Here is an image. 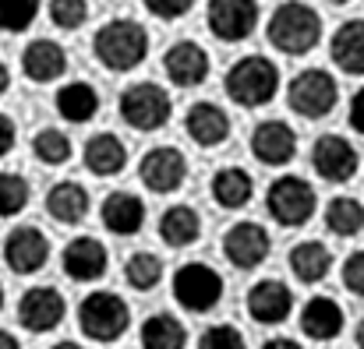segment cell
Returning a JSON list of instances; mask_svg holds the SVG:
<instances>
[{
    "label": "cell",
    "mask_w": 364,
    "mask_h": 349,
    "mask_svg": "<svg viewBox=\"0 0 364 349\" xmlns=\"http://www.w3.org/2000/svg\"><path fill=\"white\" fill-rule=\"evenodd\" d=\"M265 35H269V43H272L279 53H287V57H304V53H311V50L318 46V39H322V18H318L315 7H308V4H301V0H283V4L272 11V18H269Z\"/></svg>",
    "instance_id": "cell-1"
},
{
    "label": "cell",
    "mask_w": 364,
    "mask_h": 349,
    "mask_svg": "<svg viewBox=\"0 0 364 349\" xmlns=\"http://www.w3.org/2000/svg\"><path fill=\"white\" fill-rule=\"evenodd\" d=\"M92 53L107 71H131L149 57V32L134 18H110L92 35Z\"/></svg>",
    "instance_id": "cell-2"
},
{
    "label": "cell",
    "mask_w": 364,
    "mask_h": 349,
    "mask_svg": "<svg viewBox=\"0 0 364 349\" xmlns=\"http://www.w3.org/2000/svg\"><path fill=\"white\" fill-rule=\"evenodd\" d=\"M227 96L244 106V110H255V106H265L276 92H279V67L262 57V53H251L241 57L230 71H227V82H223Z\"/></svg>",
    "instance_id": "cell-3"
},
{
    "label": "cell",
    "mask_w": 364,
    "mask_h": 349,
    "mask_svg": "<svg viewBox=\"0 0 364 349\" xmlns=\"http://www.w3.org/2000/svg\"><path fill=\"white\" fill-rule=\"evenodd\" d=\"M173 116V99L156 82H134L121 92V120L134 131H159Z\"/></svg>",
    "instance_id": "cell-4"
},
{
    "label": "cell",
    "mask_w": 364,
    "mask_h": 349,
    "mask_svg": "<svg viewBox=\"0 0 364 349\" xmlns=\"http://www.w3.org/2000/svg\"><path fill=\"white\" fill-rule=\"evenodd\" d=\"M315 205H318L315 187H311L304 177L287 173V177H279V180H272V184H269L265 209H269V216H272L279 226H287V230L304 226V223L311 219Z\"/></svg>",
    "instance_id": "cell-5"
},
{
    "label": "cell",
    "mask_w": 364,
    "mask_h": 349,
    "mask_svg": "<svg viewBox=\"0 0 364 349\" xmlns=\"http://www.w3.org/2000/svg\"><path fill=\"white\" fill-rule=\"evenodd\" d=\"M78 325L92 343H117L131 325V311L117 293H89L78 307Z\"/></svg>",
    "instance_id": "cell-6"
},
{
    "label": "cell",
    "mask_w": 364,
    "mask_h": 349,
    "mask_svg": "<svg viewBox=\"0 0 364 349\" xmlns=\"http://www.w3.org/2000/svg\"><path fill=\"white\" fill-rule=\"evenodd\" d=\"M336 96H340L336 78H333L329 71H322V67H308V71H301V74L287 85V103H290V110L297 116H304V120H322L326 113H333Z\"/></svg>",
    "instance_id": "cell-7"
},
{
    "label": "cell",
    "mask_w": 364,
    "mask_h": 349,
    "mask_svg": "<svg viewBox=\"0 0 364 349\" xmlns=\"http://www.w3.org/2000/svg\"><path fill=\"white\" fill-rule=\"evenodd\" d=\"M173 297H177V304L184 311L209 314L223 300V279L205 261H191V265L177 268V275H173Z\"/></svg>",
    "instance_id": "cell-8"
},
{
    "label": "cell",
    "mask_w": 364,
    "mask_h": 349,
    "mask_svg": "<svg viewBox=\"0 0 364 349\" xmlns=\"http://www.w3.org/2000/svg\"><path fill=\"white\" fill-rule=\"evenodd\" d=\"M138 177L141 184L152 191V194H173L184 177H188V159L181 148L173 145H159V148H149L141 155V166H138Z\"/></svg>",
    "instance_id": "cell-9"
},
{
    "label": "cell",
    "mask_w": 364,
    "mask_h": 349,
    "mask_svg": "<svg viewBox=\"0 0 364 349\" xmlns=\"http://www.w3.org/2000/svg\"><path fill=\"white\" fill-rule=\"evenodd\" d=\"M205 25L223 43H241L258 25V0H209Z\"/></svg>",
    "instance_id": "cell-10"
},
{
    "label": "cell",
    "mask_w": 364,
    "mask_h": 349,
    "mask_svg": "<svg viewBox=\"0 0 364 349\" xmlns=\"http://www.w3.org/2000/svg\"><path fill=\"white\" fill-rule=\"evenodd\" d=\"M4 261L14 275H36L50 261V240L36 226H18L4 240Z\"/></svg>",
    "instance_id": "cell-11"
},
{
    "label": "cell",
    "mask_w": 364,
    "mask_h": 349,
    "mask_svg": "<svg viewBox=\"0 0 364 349\" xmlns=\"http://www.w3.org/2000/svg\"><path fill=\"white\" fill-rule=\"evenodd\" d=\"M311 166L329 184H347L358 173V148L343 134H322L311 148Z\"/></svg>",
    "instance_id": "cell-12"
},
{
    "label": "cell",
    "mask_w": 364,
    "mask_h": 349,
    "mask_svg": "<svg viewBox=\"0 0 364 349\" xmlns=\"http://www.w3.org/2000/svg\"><path fill=\"white\" fill-rule=\"evenodd\" d=\"M64 314H68V304H64V297H60L53 286H32V289L18 300V321H21L28 332H36V336L53 332V328L64 321Z\"/></svg>",
    "instance_id": "cell-13"
},
{
    "label": "cell",
    "mask_w": 364,
    "mask_h": 349,
    "mask_svg": "<svg viewBox=\"0 0 364 349\" xmlns=\"http://www.w3.org/2000/svg\"><path fill=\"white\" fill-rule=\"evenodd\" d=\"M163 71H166V78L177 89H198L209 78V53L198 43H191V39L173 43L166 50V57H163Z\"/></svg>",
    "instance_id": "cell-14"
},
{
    "label": "cell",
    "mask_w": 364,
    "mask_h": 349,
    "mask_svg": "<svg viewBox=\"0 0 364 349\" xmlns=\"http://www.w3.org/2000/svg\"><path fill=\"white\" fill-rule=\"evenodd\" d=\"M297 152V134L287 120H262L251 134V155L265 166H287Z\"/></svg>",
    "instance_id": "cell-15"
},
{
    "label": "cell",
    "mask_w": 364,
    "mask_h": 349,
    "mask_svg": "<svg viewBox=\"0 0 364 349\" xmlns=\"http://www.w3.org/2000/svg\"><path fill=\"white\" fill-rule=\"evenodd\" d=\"M223 254L237 268H258L269 257V233L262 223H234L223 236Z\"/></svg>",
    "instance_id": "cell-16"
},
{
    "label": "cell",
    "mask_w": 364,
    "mask_h": 349,
    "mask_svg": "<svg viewBox=\"0 0 364 349\" xmlns=\"http://www.w3.org/2000/svg\"><path fill=\"white\" fill-rule=\"evenodd\" d=\"M290 311H294V293H290L287 282H279V279H262V282L251 286V293H247V314H251L255 321H262V325H279V321L290 318Z\"/></svg>",
    "instance_id": "cell-17"
},
{
    "label": "cell",
    "mask_w": 364,
    "mask_h": 349,
    "mask_svg": "<svg viewBox=\"0 0 364 349\" xmlns=\"http://www.w3.org/2000/svg\"><path fill=\"white\" fill-rule=\"evenodd\" d=\"M107 261H110V254H107V247L96 236H78V240H71L64 247V272L75 282L103 279L107 275Z\"/></svg>",
    "instance_id": "cell-18"
},
{
    "label": "cell",
    "mask_w": 364,
    "mask_h": 349,
    "mask_svg": "<svg viewBox=\"0 0 364 349\" xmlns=\"http://www.w3.org/2000/svg\"><path fill=\"white\" fill-rule=\"evenodd\" d=\"M21 71H25V78L36 82V85L57 82V78L68 71V53H64V46L53 43V39H36V43H28L25 53H21Z\"/></svg>",
    "instance_id": "cell-19"
},
{
    "label": "cell",
    "mask_w": 364,
    "mask_h": 349,
    "mask_svg": "<svg viewBox=\"0 0 364 349\" xmlns=\"http://www.w3.org/2000/svg\"><path fill=\"white\" fill-rule=\"evenodd\" d=\"M100 216H103V226L114 236H134L145 226V201L131 191H114L103 198Z\"/></svg>",
    "instance_id": "cell-20"
},
{
    "label": "cell",
    "mask_w": 364,
    "mask_h": 349,
    "mask_svg": "<svg viewBox=\"0 0 364 349\" xmlns=\"http://www.w3.org/2000/svg\"><path fill=\"white\" fill-rule=\"evenodd\" d=\"M184 131L191 134L195 145L202 148H216L230 138V116L223 113L216 103H195L184 116Z\"/></svg>",
    "instance_id": "cell-21"
},
{
    "label": "cell",
    "mask_w": 364,
    "mask_h": 349,
    "mask_svg": "<svg viewBox=\"0 0 364 349\" xmlns=\"http://www.w3.org/2000/svg\"><path fill=\"white\" fill-rule=\"evenodd\" d=\"M82 159H85V170L96 173V177H117L124 166H127V148L114 131H100L85 141L82 148Z\"/></svg>",
    "instance_id": "cell-22"
},
{
    "label": "cell",
    "mask_w": 364,
    "mask_h": 349,
    "mask_svg": "<svg viewBox=\"0 0 364 349\" xmlns=\"http://www.w3.org/2000/svg\"><path fill=\"white\" fill-rule=\"evenodd\" d=\"M301 328H304L308 339L329 343V339H336L343 332V307L336 300H329V297H315L301 311Z\"/></svg>",
    "instance_id": "cell-23"
},
{
    "label": "cell",
    "mask_w": 364,
    "mask_h": 349,
    "mask_svg": "<svg viewBox=\"0 0 364 349\" xmlns=\"http://www.w3.org/2000/svg\"><path fill=\"white\" fill-rule=\"evenodd\" d=\"M333 64L347 74H364V18L343 21L333 32Z\"/></svg>",
    "instance_id": "cell-24"
},
{
    "label": "cell",
    "mask_w": 364,
    "mask_h": 349,
    "mask_svg": "<svg viewBox=\"0 0 364 349\" xmlns=\"http://www.w3.org/2000/svg\"><path fill=\"white\" fill-rule=\"evenodd\" d=\"M46 212H50L57 223L75 226V223H82L85 212H89V191H85L82 184H75V180H60V184H53L50 194H46Z\"/></svg>",
    "instance_id": "cell-25"
},
{
    "label": "cell",
    "mask_w": 364,
    "mask_h": 349,
    "mask_svg": "<svg viewBox=\"0 0 364 349\" xmlns=\"http://www.w3.org/2000/svg\"><path fill=\"white\" fill-rule=\"evenodd\" d=\"M57 113L64 116L68 123H89L92 116L100 113V92L89 82H68L57 92Z\"/></svg>",
    "instance_id": "cell-26"
},
{
    "label": "cell",
    "mask_w": 364,
    "mask_h": 349,
    "mask_svg": "<svg viewBox=\"0 0 364 349\" xmlns=\"http://www.w3.org/2000/svg\"><path fill=\"white\" fill-rule=\"evenodd\" d=\"M333 268V254L326 243L318 240H304L297 247H290V272L301 279V282H322Z\"/></svg>",
    "instance_id": "cell-27"
},
{
    "label": "cell",
    "mask_w": 364,
    "mask_h": 349,
    "mask_svg": "<svg viewBox=\"0 0 364 349\" xmlns=\"http://www.w3.org/2000/svg\"><path fill=\"white\" fill-rule=\"evenodd\" d=\"M213 201L223 205V209H244L255 194V184H251V173H244L241 166H227L220 173H213Z\"/></svg>",
    "instance_id": "cell-28"
},
{
    "label": "cell",
    "mask_w": 364,
    "mask_h": 349,
    "mask_svg": "<svg viewBox=\"0 0 364 349\" xmlns=\"http://www.w3.org/2000/svg\"><path fill=\"white\" fill-rule=\"evenodd\" d=\"M159 236L170 243V247H191L198 236H202V216L191 209V205H173L163 212L159 219Z\"/></svg>",
    "instance_id": "cell-29"
},
{
    "label": "cell",
    "mask_w": 364,
    "mask_h": 349,
    "mask_svg": "<svg viewBox=\"0 0 364 349\" xmlns=\"http://www.w3.org/2000/svg\"><path fill=\"white\" fill-rule=\"evenodd\" d=\"M188 328L173 314H152L141 325V349H184Z\"/></svg>",
    "instance_id": "cell-30"
},
{
    "label": "cell",
    "mask_w": 364,
    "mask_h": 349,
    "mask_svg": "<svg viewBox=\"0 0 364 349\" xmlns=\"http://www.w3.org/2000/svg\"><path fill=\"white\" fill-rule=\"evenodd\" d=\"M124 279H127L131 289L149 293V289H156L159 279H163V261H159L152 250H138V254H131V257L124 261Z\"/></svg>",
    "instance_id": "cell-31"
},
{
    "label": "cell",
    "mask_w": 364,
    "mask_h": 349,
    "mask_svg": "<svg viewBox=\"0 0 364 349\" xmlns=\"http://www.w3.org/2000/svg\"><path fill=\"white\" fill-rule=\"evenodd\" d=\"M326 226L336 236H354L364 230V205L358 198H333L326 209Z\"/></svg>",
    "instance_id": "cell-32"
},
{
    "label": "cell",
    "mask_w": 364,
    "mask_h": 349,
    "mask_svg": "<svg viewBox=\"0 0 364 349\" xmlns=\"http://www.w3.org/2000/svg\"><path fill=\"white\" fill-rule=\"evenodd\" d=\"M32 152L43 166H64L71 159V138L60 127H43L32 138Z\"/></svg>",
    "instance_id": "cell-33"
},
{
    "label": "cell",
    "mask_w": 364,
    "mask_h": 349,
    "mask_svg": "<svg viewBox=\"0 0 364 349\" xmlns=\"http://www.w3.org/2000/svg\"><path fill=\"white\" fill-rule=\"evenodd\" d=\"M28 198H32V191L21 173H0V219L18 216L28 205Z\"/></svg>",
    "instance_id": "cell-34"
},
{
    "label": "cell",
    "mask_w": 364,
    "mask_h": 349,
    "mask_svg": "<svg viewBox=\"0 0 364 349\" xmlns=\"http://www.w3.org/2000/svg\"><path fill=\"white\" fill-rule=\"evenodd\" d=\"M39 14V0H0V32H25Z\"/></svg>",
    "instance_id": "cell-35"
},
{
    "label": "cell",
    "mask_w": 364,
    "mask_h": 349,
    "mask_svg": "<svg viewBox=\"0 0 364 349\" xmlns=\"http://www.w3.org/2000/svg\"><path fill=\"white\" fill-rule=\"evenodd\" d=\"M89 18V0H50V21L64 32L82 28Z\"/></svg>",
    "instance_id": "cell-36"
},
{
    "label": "cell",
    "mask_w": 364,
    "mask_h": 349,
    "mask_svg": "<svg viewBox=\"0 0 364 349\" xmlns=\"http://www.w3.org/2000/svg\"><path fill=\"white\" fill-rule=\"evenodd\" d=\"M198 349H247V346H244V336L234 325H213V328L202 332Z\"/></svg>",
    "instance_id": "cell-37"
},
{
    "label": "cell",
    "mask_w": 364,
    "mask_h": 349,
    "mask_svg": "<svg viewBox=\"0 0 364 349\" xmlns=\"http://www.w3.org/2000/svg\"><path fill=\"white\" fill-rule=\"evenodd\" d=\"M141 4H145L149 14H156V18H163V21H177V18H184V14L191 11L195 0H141Z\"/></svg>",
    "instance_id": "cell-38"
},
{
    "label": "cell",
    "mask_w": 364,
    "mask_h": 349,
    "mask_svg": "<svg viewBox=\"0 0 364 349\" xmlns=\"http://www.w3.org/2000/svg\"><path fill=\"white\" fill-rule=\"evenodd\" d=\"M343 286L350 293L364 297V250H354L347 261H343Z\"/></svg>",
    "instance_id": "cell-39"
},
{
    "label": "cell",
    "mask_w": 364,
    "mask_h": 349,
    "mask_svg": "<svg viewBox=\"0 0 364 349\" xmlns=\"http://www.w3.org/2000/svg\"><path fill=\"white\" fill-rule=\"evenodd\" d=\"M14 141H18V131H14V120L7 113H0V159L14 148Z\"/></svg>",
    "instance_id": "cell-40"
},
{
    "label": "cell",
    "mask_w": 364,
    "mask_h": 349,
    "mask_svg": "<svg viewBox=\"0 0 364 349\" xmlns=\"http://www.w3.org/2000/svg\"><path fill=\"white\" fill-rule=\"evenodd\" d=\"M350 123L358 134H364V89H358V96L350 99Z\"/></svg>",
    "instance_id": "cell-41"
},
{
    "label": "cell",
    "mask_w": 364,
    "mask_h": 349,
    "mask_svg": "<svg viewBox=\"0 0 364 349\" xmlns=\"http://www.w3.org/2000/svg\"><path fill=\"white\" fill-rule=\"evenodd\" d=\"M262 349H301V346H297L294 339H269Z\"/></svg>",
    "instance_id": "cell-42"
},
{
    "label": "cell",
    "mask_w": 364,
    "mask_h": 349,
    "mask_svg": "<svg viewBox=\"0 0 364 349\" xmlns=\"http://www.w3.org/2000/svg\"><path fill=\"white\" fill-rule=\"evenodd\" d=\"M7 89H11V71H7V64L0 60V96H4Z\"/></svg>",
    "instance_id": "cell-43"
},
{
    "label": "cell",
    "mask_w": 364,
    "mask_h": 349,
    "mask_svg": "<svg viewBox=\"0 0 364 349\" xmlns=\"http://www.w3.org/2000/svg\"><path fill=\"white\" fill-rule=\"evenodd\" d=\"M0 349H21V346H18V339H14L11 332H4V328H0Z\"/></svg>",
    "instance_id": "cell-44"
},
{
    "label": "cell",
    "mask_w": 364,
    "mask_h": 349,
    "mask_svg": "<svg viewBox=\"0 0 364 349\" xmlns=\"http://www.w3.org/2000/svg\"><path fill=\"white\" fill-rule=\"evenodd\" d=\"M50 349H82L78 343H71V339H64V343H57V346H50Z\"/></svg>",
    "instance_id": "cell-45"
},
{
    "label": "cell",
    "mask_w": 364,
    "mask_h": 349,
    "mask_svg": "<svg viewBox=\"0 0 364 349\" xmlns=\"http://www.w3.org/2000/svg\"><path fill=\"white\" fill-rule=\"evenodd\" d=\"M358 346L364 349V321H361V325H358Z\"/></svg>",
    "instance_id": "cell-46"
},
{
    "label": "cell",
    "mask_w": 364,
    "mask_h": 349,
    "mask_svg": "<svg viewBox=\"0 0 364 349\" xmlns=\"http://www.w3.org/2000/svg\"><path fill=\"white\" fill-rule=\"evenodd\" d=\"M0 311H4V286H0Z\"/></svg>",
    "instance_id": "cell-47"
},
{
    "label": "cell",
    "mask_w": 364,
    "mask_h": 349,
    "mask_svg": "<svg viewBox=\"0 0 364 349\" xmlns=\"http://www.w3.org/2000/svg\"><path fill=\"white\" fill-rule=\"evenodd\" d=\"M329 4H347V0H329Z\"/></svg>",
    "instance_id": "cell-48"
}]
</instances>
